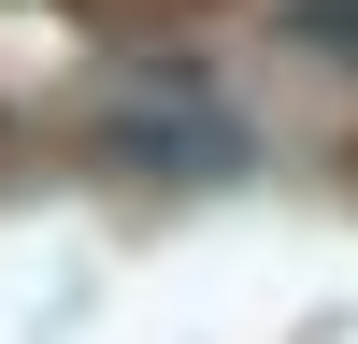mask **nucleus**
<instances>
[{"mask_svg": "<svg viewBox=\"0 0 358 344\" xmlns=\"http://www.w3.org/2000/svg\"><path fill=\"white\" fill-rule=\"evenodd\" d=\"M301 29L315 43H358V0H301Z\"/></svg>", "mask_w": 358, "mask_h": 344, "instance_id": "f257e3e1", "label": "nucleus"}]
</instances>
